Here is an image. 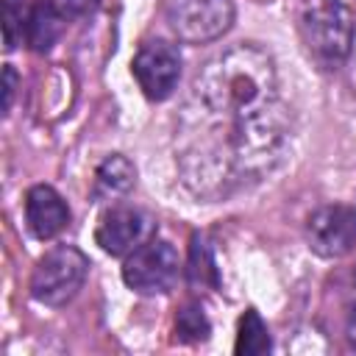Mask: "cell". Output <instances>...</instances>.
Masks as SVG:
<instances>
[{"instance_id":"6","label":"cell","mask_w":356,"mask_h":356,"mask_svg":"<svg viewBox=\"0 0 356 356\" xmlns=\"http://www.w3.org/2000/svg\"><path fill=\"white\" fill-rule=\"evenodd\" d=\"M131 72L145 97L167 100L181 78V50L164 39L145 42L131 61Z\"/></svg>"},{"instance_id":"7","label":"cell","mask_w":356,"mask_h":356,"mask_svg":"<svg viewBox=\"0 0 356 356\" xmlns=\"http://www.w3.org/2000/svg\"><path fill=\"white\" fill-rule=\"evenodd\" d=\"M306 242L323 259H339L356 245V209L328 203L306 217Z\"/></svg>"},{"instance_id":"9","label":"cell","mask_w":356,"mask_h":356,"mask_svg":"<svg viewBox=\"0 0 356 356\" xmlns=\"http://www.w3.org/2000/svg\"><path fill=\"white\" fill-rule=\"evenodd\" d=\"M70 222V206L64 203V197L47 186V184H36L28 189L25 195V225L36 239H53L58 236Z\"/></svg>"},{"instance_id":"12","label":"cell","mask_w":356,"mask_h":356,"mask_svg":"<svg viewBox=\"0 0 356 356\" xmlns=\"http://www.w3.org/2000/svg\"><path fill=\"white\" fill-rule=\"evenodd\" d=\"M184 270H186V281L195 289H217L220 286V270L214 261V250L203 234H192L189 259H186Z\"/></svg>"},{"instance_id":"16","label":"cell","mask_w":356,"mask_h":356,"mask_svg":"<svg viewBox=\"0 0 356 356\" xmlns=\"http://www.w3.org/2000/svg\"><path fill=\"white\" fill-rule=\"evenodd\" d=\"M56 6L67 19H81L89 17L100 6V0H56Z\"/></svg>"},{"instance_id":"10","label":"cell","mask_w":356,"mask_h":356,"mask_svg":"<svg viewBox=\"0 0 356 356\" xmlns=\"http://www.w3.org/2000/svg\"><path fill=\"white\" fill-rule=\"evenodd\" d=\"M134 184H136V167H134V161H128L120 153H111L95 170L92 197L95 200H114V197L128 195L134 189Z\"/></svg>"},{"instance_id":"5","label":"cell","mask_w":356,"mask_h":356,"mask_svg":"<svg viewBox=\"0 0 356 356\" xmlns=\"http://www.w3.org/2000/svg\"><path fill=\"white\" fill-rule=\"evenodd\" d=\"M231 0H167L164 19L170 31L186 44H203L220 39L234 25Z\"/></svg>"},{"instance_id":"4","label":"cell","mask_w":356,"mask_h":356,"mask_svg":"<svg viewBox=\"0 0 356 356\" xmlns=\"http://www.w3.org/2000/svg\"><path fill=\"white\" fill-rule=\"evenodd\" d=\"M181 259L178 250L167 239L150 236L134 253H128L122 264V281L136 295H164L181 278Z\"/></svg>"},{"instance_id":"18","label":"cell","mask_w":356,"mask_h":356,"mask_svg":"<svg viewBox=\"0 0 356 356\" xmlns=\"http://www.w3.org/2000/svg\"><path fill=\"white\" fill-rule=\"evenodd\" d=\"M348 339H350V345L356 348V306H353L350 314H348Z\"/></svg>"},{"instance_id":"1","label":"cell","mask_w":356,"mask_h":356,"mask_svg":"<svg viewBox=\"0 0 356 356\" xmlns=\"http://www.w3.org/2000/svg\"><path fill=\"white\" fill-rule=\"evenodd\" d=\"M181 134L222 156L242 181L270 172L289 145L273 56L253 42L211 56L192 81Z\"/></svg>"},{"instance_id":"11","label":"cell","mask_w":356,"mask_h":356,"mask_svg":"<svg viewBox=\"0 0 356 356\" xmlns=\"http://www.w3.org/2000/svg\"><path fill=\"white\" fill-rule=\"evenodd\" d=\"M67 17L58 11L56 0H36L31 14H28V31H25V42L31 44V50L36 53H47L58 36L64 33Z\"/></svg>"},{"instance_id":"14","label":"cell","mask_w":356,"mask_h":356,"mask_svg":"<svg viewBox=\"0 0 356 356\" xmlns=\"http://www.w3.org/2000/svg\"><path fill=\"white\" fill-rule=\"evenodd\" d=\"M209 334H211V323L200 303H186L178 309V314H175V339L178 342H186V345L206 342Z\"/></svg>"},{"instance_id":"2","label":"cell","mask_w":356,"mask_h":356,"mask_svg":"<svg viewBox=\"0 0 356 356\" xmlns=\"http://www.w3.org/2000/svg\"><path fill=\"white\" fill-rule=\"evenodd\" d=\"M298 28L309 56L323 70H337L350 56L356 25L342 0H303Z\"/></svg>"},{"instance_id":"8","label":"cell","mask_w":356,"mask_h":356,"mask_svg":"<svg viewBox=\"0 0 356 356\" xmlns=\"http://www.w3.org/2000/svg\"><path fill=\"white\" fill-rule=\"evenodd\" d=\"M153 220L136 206H111L95 231V242L108 256H128L150 239Z\"/></svg>"},{"instance_id":"15","label":"cell","mask_w":356,"mask_h":356,"mask_svg":"<svg viewBox=\"0 0 356 356\" xmlns=\"http://www.w3.org/2000/svg\"><path fill=\"white\" fill-rule=\"evenodd\" d=\"M28 8L22 0H3V42H6V50H14L25 31H28Z\"/></svg>"},{"instance_id":"13","label":"cell","mask_w":356,"mask_h":356,"mask_svg":"<svg viewBox=\"0 0 356 356\" xmlns=\"http://www.w3.org/2000/svg\"><path fill=\"white\" fill-rule=\"evenodd\" d=\"M270 348H273V339H270V331H267L264 320L259 317L256 309H248L239 317V331H236L234 350L239 356H259V353H267Z\"/></svg>"},{"instance_id":"3","label":"cell","mask_w":356,"mask_h":356,"mask_svg":"<svg viewBox=\"0 0 356 356\" xmlns=\"http://www.w3.org/2000/svg\"><path fill=\"white\" fill-rule=\"evenodd\" d=\"M86 275H89V259L72 245H58L36 261L28 289L36 303L64 306L78 295Z\"/></svg>"},{"instance_id":"17","label":"cell","mask_w":356,"mask_h":356,"mask_svg":"<svg viewBox=\"0 0 356 356\" xmlns=\"http://www.w3.org/2000/svg\"><path fill=\"white\" fill-rule=\"evenodd\" d=\"M14 89H17V72L11 64H6L3 70V114L11 111V103H14Z\"/></svg>"},{"instance_id":"19","label":"cell","mask_w":356,"mask_h":356,"mask_svg":"<svg viewBox=\"0 0 356 356\" xmlns=\"http://www.w3.org/2000/svg\"><path fill=\"white\" fill-rule=\"evenodd\" d=\"M353 281H356V270H353Z\"/></svg>"}]
</instances>
